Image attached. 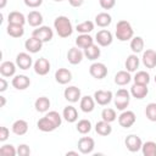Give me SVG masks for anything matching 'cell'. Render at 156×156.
Segmentation results:
<instances>
[{
    "label": "cell",
    "instance_id": "cell-1",
    "mask_svg": "<svg viewBox=\"0 0 156 156\" xmlns=\"http://www.w3.org/2000/svg\"><path fill=\"white\" fill-rule=\"evenodd\" d=\"M54 28L56 29V33L61 38H68L73 33V27L68 17L66 16H58L54 21Z\"/></svg>",
    "mask_w": 156,
    "mask_h": 156
},
{
    "label": "cell",
    "instance_id": "cell-2",
    "mask_svg": "<svg viewBox=\"0 0 156 156\" xmlns=\"http://www.w3.org/2000/svg\"><path fill=\"white\" fill-rule=\"evenodd\" d=\"M116 37L121 41L130 40L134 37V30H133L132 24L126 20L118 21L116 24Z\"/></svg>",
    "mask_w": 156,
    "mask_h": 156
},
{
    "label": "cell",
    "instance_id": "cell-3",
    "mask_svg": "<svg viewBox=\"0 0 156 156\" xmlns=\"http://www.w3.org/2000/svg\"><path fill=\"white\" fill-rule=\"evenodd\" d=\"M113 100H115V106H116V108L119 110V111H123V110H126V108L128 107V105H129V101H130V93H129L127 89L121 88V89H118L117 93L115 94Z\"/></svg>",
    "mask_w": 156,
    "mask_h": 156
},
{
    "label": "cell",
    "instance_id": "cell-4",
    "mask_svg": "<svg viewBox=\"0 0 156 156\" xmlns=\"http://www.w3.org/2000/svg\"><path fill=\"white\" fill-rule=\"evenodd\" d=\"M32 37H35L38 38L39 40H41L43 43H48L54 37V32L50 27L48 26H40V27H37L33 33H32Z\"/></svg>",
    "mask_w": 156,
    "mask_h": 156
},
{
    "label": "cell",
    "instance_id": "cell-5",
    "mask_svg": "<svg viewBox=\"0 0 156 156\" xmlns=\"http://www.w3.org/2000/svg\"><path fill=\"white\" fill-rule=\"evenodd\" d=\"M89 73L95 79H102L107 76V67L102 62H94L89 67Z\"/></svg>",
    "mask_w": 156,
    "mask_h": 156
},
{
    "label": "cell",
    "instance_id": "cell-6",
    "mask_svg": "<svg viewBox=\"0 0 156 156\" xmlns=\"http://www.w3.org/2000/svg\"><path fill=\"white\" fill-rule=\"evenodd\" d=\"M135 121H136L135 113H134L133 111H129V110H127V111L123 110L122 113L118 116V123H119V126L123 127V128H129V127H132V126L135 123Z\"/></svg>",
    "mask_w": 156,
    "mask_h": 156
},
{
    "label": "cell",
    "instance_id": "cell-7",
    "mask_svg": "<svg viewBox=\"0 0 156 156\" xmlns=\"http://www.w3.org/2000/svg\"><path fill=\"white\" fill-rule=\"evenodd\" d=\"M94 147H95V141L90 136H82L78 140V150L80 151V154H84V155L91 154Z\"/></svg>",
    "mask_w": 156,
    "mask_h": 156
},
{
    "label": "cell",
    "instance_id": "cell-8",
    "mask_svg": "<svg viewBox=\"0 0 156 156\" xmlns=\"http://www.w3.org/2000/svg\"><path fill=\"white\" fill-rule=\"evenodd\" d=\"M113 99V94L110 90H96L94 93V100L98 105L105 106L107 104H110Z\"/></svg>",
    "mask_w": 156,
    "mask_h": 156
},
{
    "label": "cell",
    "instance_id": "cell-9",
    "mask_svg": "<svg viewBox=\"0 0 156 156\" xmlns=\"http://www.w3.org/2000/svg\"><path fill=\"white\" fill-rule=\"evenodd\" d=\"M124 144L127 146V149L130 151V152H136L139 150H141V146H143V141L140 139V136L135 135V134H130L124 140Z\"/></svg>",
    "mask_w": 156,
    "mask_h": 156
},
{
    "label": "cell",
    "instance_id": "cell-10",
    "mask_svg": "<svg viewBox=\"0 0 156 156\" xmlns=\"http://www.w3.org/2000/svg\"><path fill=\"white\" fill-rule=\"evenodd\" d=\"M95 40L98 43V45L100 46H108L112 44V40H113V37H112V33L107 29H101L96 33L95 35Z\"/></svg>",
    "mask_w": 156,
    "mask_h": 156
},
{
    "label": "cell",
    "instance_id": "cell-11",
    "mask_svg": "<svg viewBox=\"0 0 156 156\" xmlns=\"http://www.w3.org/2000/svg\"><path fill=\"white\" fill-rule=\"evenodd\" d=\"M33 68H34V72L39 76H46L50 71V62L48 58L45 57H40L38 58L34 63H33Z\"/></svg>",
    "mask_w": 156,
    "mask_h": 156
},
{
    "label": "cell",
    "instance_id": "cell-12",
    "mask_svg": "<svg viewBox=\"0 0 156 156\" xmlns=\"http://www.w3.org/2000/svg\"><path fill=\"white\" fill-rule=\"evenodd\" d=\"M16 65L21 69H29L33 65V58L27 52H20L16 56Z\"/></svg>",
    "mask_w": 156,
    "mask_h": 156
},
{
    "label": "cell",
    "instance_id": "cell-13",
    "mask_svg": "<svg viewBox=\"0 0 156 156\" xmlns=\"http://www.w3.org/2000/svg\"><path fill=\"white\" fill-rule=\"evenodd\" d=\"M83 56H84V52L78 48V46H74V48H71L67 52V60L71 65H78L82 62L83 60Z\"/></svg>",
    "mask_w": 156,
    "mask_h": 156
},
{
    "label": "cell",
    "instance_id": "cell-14",
    "mask_svg": "<svg viewBox=\"0 0 156 156\" xmlns=\"http://www.w3.org/2000/svg\"><path fill=\"white\" fill-rule=\"evenodd\" d=\"M63 96H65V99L67 101H69L72 104L78 102V100H80V98H82L80 96V89L77 88V87H74V85H71V87H68V88L65 89Z\"/></svg>",
    "mask_w": 156,
    "mask_h": 156
},
{
    "label": "cell",
    "instance_id": "cell-15",
    "mask_svg": "<svg viewBox=\"0 0 156 156\" xmlns=\"http://www.w3.org/2000/svg\"><path fill=\"white\" fill-rule=\"evenodd\" d=\"M24 48H26V50H27L28 52H30V54H37V52H39V51L41 50V48H43V41L39 40V39L35 38V37H30L29 39L26 40Z\"/></svg>",
    "mask_w": 156,
    "mask_h": 156
},
{
    "label": "cell",
    "instance_id": "cell-16",
    "mask_svg": "<svg viewBox=\"0 0 156 156\" xmlns=\"http://www.w3.org/2000/svg\"><path fill=\"white\" fill-rule=\"evenodd\" d=\"M11 84L17 90H24L30 85V79L24 74H18V76H15L12 78Z\"/></svg>",
    "mask_w": 156,
    "mask_h": 156
},
{
    "label": "cell",
    "instance_id": "cell-17",
    "mask_svg": "<svg viewBox=\"0 0 156 156\" xmlns=\"http://www.w3.org/2000/svg\"><path fill=\"white\" fill-rule=\"evenodd\" d=\"M149 93V89H147V85L145 84H138V83H134L130 88V95L138 100H141L144 99Z\"/></svg>",
    "mask_w": 156,
    "mask_h": 156
},
{
    "label": "cell",
    "instance_id": "cell-18",
    "mask_svg": "<svg viewBox=\"0 0 156 156\" xmlns=\"http://www.w3.org/2000/svg\"><path fill=\"white\" fill-rule=\"evenodd\" d=\"M143 63L146 68H155L156 67V51L152 49H147L143 52Z\"/></svg>",
    "mask_w": 156,
    "mask_h": 156
},
{
    "label": "cell",
    "instance_id": "cell-19",
    "mask_svg": "<svg viewBox=\"0 0 156 156\" xmlns=\"http://www.w3.org/2000/svg\"><path fill=\"white\" fill-rule=\"evenodd\" d=\"M55 79L58 84H67L72 80V73L67 68H58L55 72Z\"/></svg>",
    "mask_w": 156,
    "mask_h": 156
},
{
    "label": "cell",
    "instance_id": "cell-20",
    "mask_svg": "<svg viewBox=\"0 0 156 156\" xmlns=\"http://www.w3.org/2000/svg\"><path fill=\"white\" fill-rule=\"evenodd\" d=\"M79 106H80V110L85 113H89L91 112L94 108H95V100H94V96H89V95H85V96H82L80 98V101H79Z\"/></svg>",
    "mask_w": 156,
    "mask_h": 156
},
{
    "label": "cell",
    "instance_id": "cell-21",
    "mask_svg": "<svg viewBox=\"0 0 156 156\" xmlns=\"http://www.w3.org/2000/svg\"><path fill=\"white\" fill-rule=\"evenodd\" d=\"M16 66L13 62L11 61H4L0 65V73L2 77H12L16 73Z\"/></svg>",
    "mask_w": 156,
    "mask_h": 156
},
{
    "label": "cell",
    "instance_id": "cell-22",
    "mask_svg": "<svg viewBox=\"0 0 156 156\" xmlns=\"http://www.w3.org/2000/svg\"><path fill=\"white\" fill-rule=\"evenodd\" d=\"M27 22L29 23V26L32 27H40L41 23H43V15L39 12V11H30L28 15H27Z\"/></svg>",
    "mask_w": 156,
    "mask_h": 156
},
{
    "label": "cell",
    "instance_id": "cell-23",
    "mask_svg": "<svg viewBox=\"0 0 156 156\" xmlns=\"http://www.w3.org/2000/svg\"><path fill=\"white\" fill-rule=\"evenodd\" d=\"M95 132L99 134V135H102V136H107L112 133V127L108 122L101 119L96 124H95Z\"/></svg>",
    "mask_w": 156,
    "mask_h": 156
},
{
    "label": "cell",
    "instance_id": "cell-24",
    "mask_svg": "<svg viewBox=\"0 0 156 156\" xmlns=\"http://www.w3.org/2000/svg\"><path fill=\"white\" fill-rule=\"evenodd\" d=\"M62 117L65 118V121H67L68 123H74L78 119V112L76 110V107L73 106H66L62 111Z\"/></svg>",
    "mask_w": 156,
    "mask_h": 156
},
{
    "label": "cell",
    "instance_id": "cell-25",
    "mask_svg": "<svg viewBox=\"0 0 156 156\" xmlns=\"http://www.w3.org/2000/svg\"><path fill=\"white\" fill-rule=\"evenodd\" d=\"M83 52H84V56H85L88 60H90V61H95V60H98V58L100 57V54H101L99 46L95 45V44H91L90 46L85 48Z\"/></svg>",
    "mask_w": 156,
    "mask_h": 156
},
{
    "label": "cell",
    "instance_id": "cell-26",
    "mask_svg": "<svg viewBox=\"0 0 156 156\" xmlns=\"http://www.w3.org/2000/svg\"><path fill=\"white\" fill-rule=\"evenodd\" d=\"M139 63H140V61H139V57L136 56V54H132L127 57V60L124 62V66H126V69L132 73V72H135L138 69Z\"/></svg>",
    "mask_w": 156,
    "mask_h": 156
},
{
    "label": "cell",
    "instance_id": "cell-27",
    "mask_svg": "<svg viewBox=\"0 0 156 156\" xmlns=\"http://www.w3.org/2000/svg\"><path fill=\"white\" fill-rule=\"evenodd\" d=\"M130 80H132V76H130V72H128L127 69L126 71H119L115 76V83L117 85H121V87L127 85Z\"/></svg>",
    "mask_w": 156,
    "mask_h": 156
},
{
    "label": "cell",
    "instance_id": "cell-28",
    "mask_svg": "<svg viewBox=\"0 0 156 156\" xmlns=\"http://www.w3.org/2000/svg\"><path fill=\"white\" fill-rule=\"evenodd\" d=\"M111 22H112V17L107 12H100L95 16V23H96V26H99L101 28H105V27L110 26Z\"/></svg>",
    "mask_w": 156,
    "mask_h": 156
},
{
    "label": "cell",
    "instance_id": "cell-29",
    "mask_svg": "<svg viewBox=\"0 0 156 156\" xmlns=\"http://www.w3.org/2000/svg\"><path fill=\"white\" fill-rule=\"evenodd\" d=\"M6 32L10 37L12 38H21L24 34V28L21 24H13V23H9Z\"/></svg>",
    "mask_w": 156,
    "mask_h": 156
},
{
    "label": "cell",
    "instance_id": "cell-30",
    "mask_svg": "<svg viewBox=\"0 0 156 156\" xmlns=\"http://www.w3.org/2000/svg\"><path fill=\"white\" fill-rule=\"evenodd\" d=\"M12 132L16 135H24L28 132V123L24 119H17L12 124Z\"/></svg>",
    "mask_w": 156,
    "mask_h": 156
},
{
    "label": "cell",
    "instance_id": "cell-31",
    "mask_svg": "<svg viewBox=\"0 0 156 156\" xmlns=\"http://www.w3.org/2000/svg\"><path fill=\"white\" fill-rule=\"evenodd\" d=\"M91 44H94V39L89 35V34H80L76 38V45L79 49H85L88 46H90Z\"/></svg>",
    "mask_w": 156,
    "mask_h": 156
},
{
    "label": "cell",
    "instance_id": "cell-32",
    "mask_svg": "<svg viewBox=\"0 0 156 156\" xmlns=\"http://www.w3.org/2000/svg\"><path fill=\"white\" fill-rule=\"evenodd\" d=\"M37 126H38V129L41 130V132H52V130L56 129V127L54 126V123H52L46 116L41 117V118L38 121Z\"/></svg>",
    "mask_w": 156,
    "mask_h": 156
},
{
    "label": "cell",
    "instance_id": "cell-33",
    "mask_svg": "<svg viewBox=\"0 0 156 156\" xmlns=\"http://www.w3.org/2000/svg\"><path fill=\"white\" fill-rule=\"evenodd\" d=\"M7 21H9V23H13V24H21V26H23L24 23H26V17H24V15L22 13V12H18V11H12V12H10L9 13V16H7Z\"/></svg>",
    "mask_w": 156,
    "mask_h": 156
},
{
    "label": "cell",
    "instance_id": "cell-34",
    "mask_svg": "<svg viewBox=\"0 0 156 156\" xmlns=\"http://www.w3.org/2000/svg\"><path fill=\"white\" fill-rule=\"evenodd\" d=\"M34 107L38 112H46L50 107V100L46 96H40L35 100L34 102Z\"/></svg>",
    "mask_w": 156,
    "mask_h": 156
},
{
    "label": "cell",
    "instance_id": "cell-35",
    "mask_svg": "<svg viewBox=\"0 0 156 156\" xmlns=\"http://www.w3.org/2000/svg\"><path fill=\"white\" fill-rule=\"evenodd\" d=\"M144 39L141 37H133L130 39V49L134 54H139L144 49Z\"/></svg>",
    "mask_w": 156,
    "mask_h": 156
},
{
    "label": "cell",
    "instance_id": "cell-36",
    "mask_svg": "<svg viewBox=\"0 0 156 156\" xmlns=\"http://www.w3.org/2000/svg\"><path fill=\"white\" fill-rule=\"evenodd\" d=\"M141 151L144 156H156V143L146 141L141 146Z\"/></svg>",
    "mask_w": 156,
    "mask_h": 156
},
{
    "label": "cell",
    "instance_id": "cell-37",
    "mask_svg": "<svg viewBox=\"0 0 156 156\" xmlns=\"http://www.w3.org/2000/svg\"><path fill=\"white\" fill-rule=\"evenodd\" d=\"M94 29V23L91 21H84L76 26V30L80 34H89Z\"/></svg>",
    "mask_w": 156,
    "mask_h": 156
},
{
    "label": "cell",
    "instance_id": "cell-38",
    "mask_svg": "<svg viewBox=\"0 0 156 156\" xmlns=\"http://www.w3.org/2000/svg\"><path fill=\"white\" fill-rule=\"evenodd\" d=\"M133 79H134V83L147 85L150 83V74L146 71H138Z\"/></svg>",
    "mask_w": 156,
    "mask_h": 156
},
{
    "label": "cell",
    "instance_id": "cell-39",
    "mask_svg": "<svg viewBox=\"0 0 156 156\" xmlns=\"http://www.w3.org/2000/svg\"><path fill=\"white\" fill-rule=\"evenodd\" d=\"M76 128L80 134H87V133H89L91 130V122L89 119H85V118L80 119V121H78Z\"/></svg>",
    "mask_w": 156,
    "mask_h": 156
},
{
    "label": "cell",
    "instance_id": "cell-40",
    "mask_svg": "<svg viewBox=\"0 0 156 156\" xmlns=\"http://www.w3.org/2000/svg\"><path fill=\"white\" fill-rule=\"evenodd\" d=\"M145 116L149 121L156 122V102H150V104L146 105Z\"/></svg>",
    "mask_w": 156,
    "mask_h": 156
},
{
    "label": "cell",
    "instance_id": "cell-41",
    "mask_svg": "<svg viewBox=\"0 0 156 156\" xmlns=\"http://www.w3.org/2000/svg\"><path fill=\"white\" fill-rule=\"evenodd\" d=\"M116 117H117V115H116V111H115L113 108L106 107V108H104L102 112H101V118H102L104 121L108 122V123L113 122V121L116 119Z\"/></svg>",
    "mask_w": 156,
    "mask_h": 156
},
{
    "label": "cell",
    "instance_id": "cell-42",
    "mask_svg": "<svg viewBox=\"0 0 156 156\" xmlns=\"http://www.w3.org/2000/svg\"><path fill=\"white\" fill-rule=\"evenodd\" d=\"M45 116L54 123V126H55L56 128H58V127L61 126V123H62V117H61V115H60L57 111H49Z\"/></svg>",
    "mask_w": 156,
    "mask_h": 156
},
{
    "label": "cell",
    "instance_id": "cell-43",
    "mask_svg": "<svg viewBox=\"0 0 156 156\" xmlns=\"http://www.w3.org/2000/svg\"><path fill=\"white\" fill-rule=\"evenodd\" d=\"M0 155L2 156H15L17 155V150L11 144H5L0 147Z\"/></svg>",
    "mask_w": 156,
    "mask_h": 156
},
{
    "label": "cell",
    "instance_id": "cell-44",
    "mask_svg": "<svg viewBox=\"0 0 156 156\" xmlns=\"http://www.w3.org/2000/svg\"><path fill=\"white\" fill-rule=\"evenodd\" d=\"M29 154H30V149H29L28 145H26V144L18 145V147H17V155H20V156H28Z\"/></svg>",
    "mask_w": 156,
    "mask_h": 156
},
{
    "label": "cell",
    "instance_id": "cell-45",
    "mask_svg": "<svg viewBox=\"0 0 156 156\" xmlns=\"http://www.w3.org/2000/svg\"><path fill=\"white\" fill-rule=\"evenodd\" d=\"M99 4L104 10H111L116 5V0H99Z\"/></svg>",
    "mask_w": 156,
    "mask_h": 156
},
{
    "label": "cell",
    "instance_id": "cell-46",
    "mask_svg": "<svg viewBox=\"0 0 156 156\" xmlns=\"http://www.w3.org/2000/svg\"><path fill=\"white\" fill-rule=\"evenodd\" d=\"M23 1H24V5H26V6L32 7V9L39 7V6L43 4V0H23Z\"/></svg>",
    "mask_w": 156,
    "mask_h": 156
},
{
    "label": "cell",
    "instance_id": "cell-47",
    "mask_svg": "<svg viewBox=\"0 0 156 156\" xmlns=\"http://www.w3.org/2000/svg\"><path fill=\"white\" fill-rule=\"evenodd\" d=\"M9 135H10L9 128L2 126V127L0 128V141H5V140L9 138Z\"/></svg>",
    "mask_w": 156,
    "mask_h": 156
},
{
    "label": "cell",
    "instance_id": "cell-48",
    "mask_svg": "<svg viewBox=\"0 0 156 156\" xmlns=\"http://www.w3.org/2000/svg\"><path fill=\"white\" fill-rule=\"evenodd\" d=\"M68 2H69V5L72 7H79V6L83 5L84 0H68Z\"/></svg>",
    "mask_w": 156,
    "mask_h": 156
},
{
    "label": "cell",
    "instance_id": "cell-49",
    "mask_svg": "<svg viewBox=\"0 0 156 156\" xmlns=\"http://www.w3.org/2000/svg\"><path fill=\"white\" fill-rule=\"evenodd\" d=\"M7 89V82L5 78H0V91H5Z\"/></svg>",
    "mask_w": 156,
    "mask_h": 156
},
{
    "label": "cell",
    "instance_id": "cell-50",
    "mask_svg": "<svg viewBox=\"0 0 156 156\" xmlns=\"http://www.w3.org/2000/svg\"><path fill=\"white\" fill-rule=\"evenodd\" d=\"M0 100H1V104H0V107H4L5 104H6V100H5V96H0Z\"/></svg>",
    "mask_w": 156,
    "mask_h": 156
},
{
    "label": "cell",
    "instance_id": "cell-51",
    "mask_svg": "<svg viewBox=\"0 0 156 156\" xmlns=\"http://www.w3.org/2000/svg\"><path fill=\"white\" fill-rule=\"evenodd\" d=\"M6 6V0H0V9H4Z\"/></svg>",
    "mask_w": 156,
    "mask_h": 156
},
{
    "label": "cell",
    "instance_id": "cell-52",
    "mask_svg": "<svg viewBox=\"0 0 156 156\" xmlns=\"http://www.w3.org/2000/svg\"><path fill=\"white\" fill-rule=\"evenodd\" d=\"M66 155H67V156H68V155H78V152H77V151H67Z\"/></svg>",
    "mask_w": 156,
    "mask_h": 156
},
{
    "label": "cell",
    "instance_id": "cell-53",
    "mask_svg": "<svg viewBox=\"0 0 156 156\" xmlns=\"http://www.w3.org/2000/svg\"><path fill=\"white\" fill-rule=\"evenodd\" d=\"M54 1H57V2H60V1H62V0H54Z\"/></svg>",
    "mask_w": 156,
    "mask_h": 156
},
{
    "label": "cell",
    "instance_id": "cell-54",
    "mask_svg": "<svg viewBox=\"0 0 156 156\" xmlns=\"http://www.w3.org/2000/svg\"><path fill=\"white\" fill-rule=\"evenodd\" d=\"M155 83H156V74H155Z\"/></svg>",
    "mask_w": 156,
    "mask_h": 156
}]
</instances>
